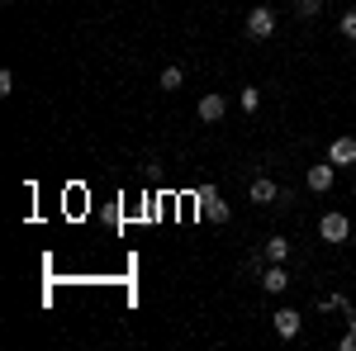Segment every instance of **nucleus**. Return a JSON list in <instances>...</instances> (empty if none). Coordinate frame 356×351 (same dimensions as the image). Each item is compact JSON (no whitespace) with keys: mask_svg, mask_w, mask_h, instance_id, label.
<instances>
[{"mask_svg":"<svg viewBox=\"0 0 356 351\" xmlns=\"http://www.w3.org/2000/svg\"><path fill=\"white\" fill-rule=\"evenodd\" d=\"M318 238H323V243H347V238H352V218L347 214H323L318 218Z\"/></svg>","mask_w":356,"mask_h":351,"instance_id":"nucleus-1","label":"nucleus"},{"mask_svg":"<svg viewBox=\"0 0 356 351\" xmlns=\"http://www.w3.org/2000/svg\"><path fill=\"white\" fill-rule=\"evenodd\" d=\"M247 33H252V38H271L275 33V10L271 5H257V10L247 15Z\"/></svg>","mask_w":356,"mask_h":351,"instance_id":"nucleus-2","label":"nucleus"},{"mask_svg":"<svg viewBox=\"0 0 356 351\" xmlns=\"http://www.w3.org/2000/svg\"><path fill=\"white\" fill-rule=\"evenodd\" d=\"M328 162L332 166H356V138L352 133H342V138L328 142Z\"/></svg>","mask_w":356,"mask_h":351,"instance_id":"nucleus-3","label":"nucleus"},{"mask_svg":"<svg viewBox=\"0 0 356 351\" xmlns=\"http://www.w3.org/2000/svg\"><path fill=\"white\" fill-rule=\"evenodd\" d=\"M200 214L209 218V223H228V204H223V195H214V190H200Z\"/></svg>","mask_w":356,"mask_h":351,"instance_id":"nucleus-4","label":"nucleus"},{"mask_svg":"<svg viewBox=\"0 0 356 351\" xmlns=\"http://www.w3.org/2000/svg\"><path fill=\"white\" fill-rule=\"evenodd\" d=\"M285 285H290V270H285V261H271V266L261 270V290H266V295H280Z\"/></svg>","mask_w":356,"mask_h":351,"instance_id":"nucleus-5","label":"nucleus"},{"mask_svg":"<svg viewBox=\"0 0 356 351\" xmlns=\"http://www.w3.org/2000/svg\"><path fill=\"white\" fill-rule=\"evenodd\" d=\"M332 171H337L332 162H323V166H309V176H304V186L314 190V195H323V190H332Z\"/></svg>","mask_w":356,"mask_h":351,"instance_id":"nucleus-6","label":"nucleus"},{"mask_svg":"<svg viewBox=\"0 0 356 351\" xmlns=\"http://www.w3.org/2000/svg\"><path fill=\"white\" fill-rule=\"evenodd\" d=\"M247 195H252V204H275V199H280V186H275V181H266V176H257Z\"/></svg>","mask_w":356,"mask_h":351,"instance_id":"nucleus-7","label":"nucleus"},{"mask_svg":"<svg viewBox=\"0 0 356 351\" xmlns=\"http://www.w3.org/2000/svg\"><path fill=\"white\" fill-rule=\"evenodd\" d=\"M271 323H275V332H280V337H300V313H295V309H275Z\"/></svg>","mask_w":356,"mask_h":351,"instance_id":"nucleus-8","label":"nucleus"},{"mask_svg":"<svg viewBox=\"0 0 356 351\" xmlns=\"http://www.w3.org/2000/svg\"><path fill=\"white\" fill-rule=\"evenodd\" d=\"M223 95H204V100H200V119H204V124H219L223 119Z\"/></svg>","mask_w":356,"mask_h":351,"instance_id":"nucleus-9","label":"nucleus"},{"mask_svg":"<svg viewBox=\"0 0 356 351\" xmlns=\"http://www.w3.org/2000/svg\"><path fill=\"white\" fill-rule=\"evenodd\" d=\"M261 256H266V261H290V238H280V233L266 238V252H261Z\"/></svg>","mask_w":356,"mask_h":351,"instance_id":"nucleus-10","label":"nucleus"},{"mask_svg":"<svg viewBox=\"0 0 356 351\" xmlns=\"http://www.w3.org/2000/svg\"><path fill=\"white\" fill-rule=\"evenodd\" d=\"M323 309H328V313L337 309V313H347V323H356V309H352V299H347V295H328V299H323Z\"/></svg>","mask_w":356,"mask_h":351,"instance_id":"nucleus-11","label":"nucleus"},{"mask_svg":"<svg viewBox=\"0 0 356 351\" xmlns=\"http://www.w3.org/2000/svg\"><path fill=\"white\" fill-rule=\"evenodd\" d=\"M181 81H186L181 67H166V72H162V90H181Z\"/></svg>","mask_w":356,"mask_h":351,"instance_id":"nucleus-12","label":"nucleus"},{"mask_svg":"<svg viewBox=\"0 0 356 351\" xmlns=\"http://www.w3.org/2000/svg\"><path fill=\"white\" fill-rule=\"evenodd\" d=\"M318 10H323V0H295V15H300V19H314Z\"/></svg>","mask_w":356,"mask_h":351,"instance_id":"nucleus-13","label":"nucleus"},{"mask_svg":"<svg viewBox=\"0 0 356 351\" xmlns=\"http://www.w3.org/2000/svg\"><path fill=\"white\" fill-rule=\"evenodd\" d=\"M257 105H261V90L247 85V90H243V109H247V114H257Z\"/></svg>","mask_w":356,"mask_h":351,"instance_id":"nucleus-14","label":"nucleus"},{"mask_svg":"<svg viewBox=\"0 0 356 351\" xmlns=\"http://www.w3.org/2000/svg\"><path fill=\"white\" fill-rule=\"evenodd\" d=\"M342 33H347V38H352V43H356V5H352V10H347V15H342Z\"/></svg>","mask_w":356,"mask_h":351,"instance_id":"nucleus-15","label":"nucleus"}]
</instances>
